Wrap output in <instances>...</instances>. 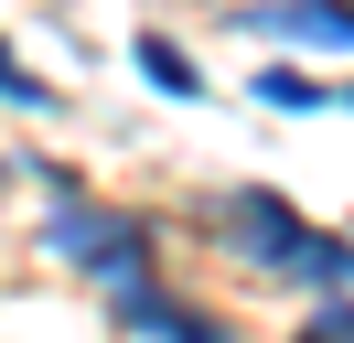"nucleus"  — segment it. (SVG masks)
<instances>
[{
	"label": "nucleus",
	"mask_w": 354,
	"mask_h": 343,
	"mask_svg": "<svg viewBox=\"0 0 354 343\" xmlns=\"http://www.w3.org/2000/svg\"><path fill=\"white\" fill-rule=\"evenodd\" d=\"M225 236H236L247 268H279V279H301V290H354V236H322L311 214H290L268 183L225 193Z\"/></svg>",
	"instance_id": "nucleus-1"
},
{
	"label": "nucleus",
	"mask_w": 354,
	"mask_h": 343,
	"mask_svg": "<svg viewBox=\"0 0 354 343\" xmlns=\"http://www.w3.org/2000/svg\"><path fill=\"white\" fill-rule=\"evenodd\" d=\"M44 247H54V257H75V268H97L108 290H129L140 257H151V236H140L129 214H97L86 193H75V172H65V183H54V214H44Z\"/></svg>",
	"instance_id": "nucleus-2"
},
{
	"label": "nucleus",
	"mask_w": 354,
	"mask_h": 343,
	"mask_svg": "<svg viewBox=\"0 0 354 343\" xmlns=\"http://www.w3.org/2000/svg\"><path fill=\"white\" fill-rule=\"evenodd\" d=\"M118 322H129V333H151V343H225L204 311H183V300L151 290V279H129V290H118Z\"/></svg>",
	"instance_id": "nucleus-3"
},
{
	"label": "nucleus",
	"mask_w": 354,
	"mask_h": 343,
	"mask_svg": "<svg viewBox=\"0 0 354 343\" xmlns=\"http://www.w3.org/2000/svg\"><path fill=\"white\" fill-rule=\"evenodd\" d=\"M258 33L279 43H354V0H268V11H247Z\"/></svg>",
	"instance_id": "nucleus-4"
},
{
	"label": "nucleus",
	"mask_w": 354,
	"mask_h": 343,
	"mask_svg": "<svg viewBox=\"0 0 354 343\" xmlns=\"http://www.w3.org/2000/svg\"><path fill=\"white\" fill-rule=\"evenodd\" d=\"M258 97L301 118V107H333V86H322V75H290V64H268V75H258Z\"/></svg>",
	"instance_id": "nucleus-5"
},
{
	"label": "nucleus",
	"mask_w": 354,
	"mask_h": 343,
	"mask_svg": "<svg viewBox=\"0 0 354 343\" xmlns=\"http://www.w3.org/2000/svg\"><path fill=\"white\" fill-rule=\"evenodd\" d=\"M140 75H151L161 97H194V64H183V54H172L161 33H140Z\"/></svg>",
	"instance_id": "nucleus-6"
},
{
	"label": "nucleus",
	"mask_w": 354,
	"mask_h": 343,
	"mask_svg": "<svg viewBox=\"0 0 354 343\" xmlns=\"http://www.w3.org/2000/svg\"><path fill=\"white\" fill-rule=\"evenodd\" d=\"M301 343H354V311H333V322H311Z\"/></svg>",
	"instance_id": "nucleus-7"
},
{
	"label": "nucleus",
	"mask_w": 354,
	"mask_h": 343,
	"mask_svg": "<svg viewBox=\"0 0 354 343\" xmlns=\"http://www.w3.org/2000/svg\"><path fill=\"white\" fill-rule=\"evenodd\" d=\"M333 107H354V86H333Z\"/></svg>",
	"instance_id": "nucleus-8"
}]
</instances>
